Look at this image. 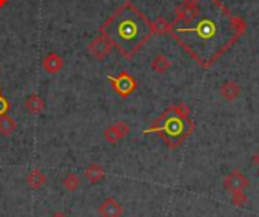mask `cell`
Segmentation results:
<instances>
[{
    "label": "cell",
    "mask_w": 259,
    "mask_h": 217,
    "mask_svg": "<svg viewBox=\"0 0 259 217\" xmlns=\"http://www.w3.org/2000/svg\"><path fill=\"white\" fill-rule=\"evenodd\" d=\"M247 23L221 0H184L175 10L170 37L200 67H212L244 34Z\"/></svg>",
    "instance_id": "1"
},
{
    "label": "cell",
    "mask_w": 259,
    "mask_h": 217,
    "mask_svg": "<svg viewBox=\"0 0 259 217\" xmlns=\"http://www.w3.org/2000/svg\"><path fill=\"white\" fill-rule=\"evenodd\" d=\"M99 32L124 59H132L155 35L152 22L129 0L100 25Z\"/></svg>",
    "instance_id": "2"
},
{
    "label": "cell",
    "mask_w": 259,
    "mask_h": 217,
    "mask_svg": "<svg viewBox=\"0 0 259 217\" xmlns=\"http://www.w3.org/2000/svg\"><path fill=\"white\" fill-rule=\"evenodd\" d=\"M190 113L191 110L187 103L171 105L143 134H158L170 149H176L194 131Z\"/></svg>",
    "instance_id": "3"
},
{
    "label": "cell",
    "mask_w": 259,
    "mask_h": 217,
    "mask_svg": "<svg viewBox=\"0 0 259 217\" xmlns=\"http://www.w3.org/2000/svg\"><path fill=\"white\" fill-rule=\"evenodd\" d=\"M108 81L111 82L112 90L121 97H127L137 90V81L127 71H121L117 76H108Z\"/></svg>",
    "instance_id": "4"
},
{
    "label": "cell",
    "mask_w": 259,
    "mask_h": 217,
    "mask_svg": "<svg viewBox=\"0 0 259 217\" xmlns=\"http://www.w3.org/2000/svg\"><path fill=\"white\" fill-rule=\"evenodd\" d=\"M112 49H114L112 44H111L105 37H102V35L93 38V40L90 41V44H88V52H90L91 56H93L94 59H97V61L105 59V58L112 52Z\"/></svg>",
    "instance_id": "5"
},
{
    "label": "cell",
    "mask_w": 259,
    "mask_h": 217,
    "mask_svg": "<svg viewBox=\"0 0 259 217\" xmlns=\"http://www.w3.org/2000/svg\"><path fill=\"white\" fill-rule=\"evenodd\" d=\"M223 185H224V188L229 190L230 193L244 191V188L248 187V179H247L239 170H233V172H230V173L223 179Z\"/></svg>",
    "instance_id": "6"
},
{
    "label": "cell",
    "mask_w": 259,
    "mask_h": 217,
    "mask_svg": "<svg viewBox=\"0 0 259 217\" xmlns=\"http://www.w3.org/2000/svg\"><path fill=\"white\" fill-rule=\"evenodd\" d=\"M123 211V205L114 197H106L99 206V214L102 217H121Z\"/></svg>",
    "instance_id": "7"
},
{
    "label": "cell",
    "mask_w": 259,
    "mask_h": 217,
    "mask_svg": "<svg viewBox=\"0 0 259 217\" xmlns=\"http://www.w3.org/2000/svg\"><path fill=\"white\" fill-rule=\"evenodd\" d=\"M41 65H43V68H44L46 73L55 75V73H58V71L64 67V58L59 56L56 52H50V53H47V55L44 56Z\"/></svg>",
    "instance_id": "8"
},
{
    "label": "cell",
    "mask_w": 259,
    "mask_h": 217,
    "mask_svg": "<svg viewBox=\"0 0 259 217\" xmlns=\"http://www.w3.org/2000/svg\"><path fill=\"white\" fill-rule=\"evenodd\" d=\"M25 108L29 114L32 116H37V114H41L46 108V103L44 100L38 96V94H29L26 102H25Z\"/></svg>",
    "instance_id": "9"
},
{
    "label": "cell",
    "mask_w": 259,
    "mask_h": 217,
    "mask_svg": "<svg viewBox=\"0 0 259 217\" xmlns=\"http://www.w3.org/2000/svg\"><path fill=\"white\" fill-rule=\"evenodd\" d=\"M239 85L233 81H227L220 87V96L226 100V102H232L239 96Z\"/></svg>",
    "instance_id": "10"
},
{
    "label": "cell",
    "mask_w": 259,
    "mask_h": 217,
    "mask_svg": "<svg viewBox=\"0 0 259 217\" xmlns=\"http://www.w3.org/2000/svg\"><path fill=\"white\" fill-rule=\"evenodd\" d=\"M85 178L88 179L91 184H99L100 181L105 179V170L99 164H90L85 170Z\"/></svg>",
    "instance_id": "11"
},
{
    "label": "cell",
    "mask_w": 259,
    "mask_h": 217,
    "mask_svg": "<svg viewBox=\"0 0 259 217\" xmlns=\"http://www.w3.org/2000/svg\"><path fill=\"white\" fill-rule=\"evenodd\" d=\"M26 182L32 190H40L44 184H46V175L41 170H31L26 176Z\"/></svg>",
    "instance_id": "12"
},
{
    "label": "cell",
    "mask_w": 259,
    "mask_h": 217,
    "mask_svg": "<svg viewBox=\"0 0 259 217\" xmlns=\"http://www.w3.org/2000/svg\"><path fill=\"white\" fill-rule=\"evenodd\" d=\"M150 67H152L153 71H156V73L164 75V73H167V71L170 70L171 61H170L167 56H164V55H158V56H155V58L152 59Z\"/></svg>",
    "instance_id": "13"
},
{
    "label": "cell",
    "mask_w": 259,
    "mask_h": 217,
    "mask_svg": "<svg viewBox=\"0 0 259 217\" xmlns=\"http://www.w3.org/2000/svg\"><path fill=\"white\" fill-rule=\"evenodd\" d=\"M17 129V122L10 117L8 114L0 116V134L4 137H10L11 134H14Z\"/></svg>",
    "instance_id": "14"
},
{
    "label": "cell",
    "mask_w": 259,
    "mask_h": 217,
    "mask_svg": "<svg viewBox=\"0 0 259 217\" xmlns=\"http://www.w3.org/2000/svg\"><path fill=\"white\" fill-rule=\"evenodd\" d=\"M170 28H171V23L168 20H165L164 17H158L155 22H152V29H153L155 35L170 34Z\"/></svg>",
    "instance_id": "15"
},
{
    "label": "cell",
    "mask_w": 259,
    "mask_h": 217,
    "mask_svg": "<svg viewBox=\"0 0 259 217\" xmlns=\"http://www.w3.org/2000/svg\"><path fill=\"white\" fill-rule=\"evenodd\" d=\"M62 185L67 191H76L80 185V179L76 173H68L64 179H62Z\"/></svg>",
    "instance_id": "16"
},
{
    "label": "cell",
    "mask_w": 259,
    "mask_h": 217,
    "mask_svg": "<svg viewBox=\"0 0 259 217\" xmlns=\"http://www.w3.org/2000/svg\"><path fill=\"white\" fill-rule=\"evenodd\" d=\"M103 135H105V140H106L109 144H117L120 140H123V138H121V135H120V132H118V129L115 128V125H112V126L106 128Z\"/></svg>",
    "instance_id": "17"
},
{
    "label": "cell",
    "mask_w": 259,
    "mask_h": 217,
    "mask_svg": "<svg viewBox=\"0 0 259 217\" xmlns=\"http://www.w3.org/2000/svg\"><path fill=\"white\" fill-rule=\"evenodd\" d=\"M248 202L247 194H244V191H235L232 193V203L236 206H244Z\"/></svg>",
    "instance_id": "18"
},
{
    "label": "cell",
    "mask_w": 259,
    "mask_h": 217,
    "mask_svg": "<svg viewBox=\"0 0 259 217\" xmlns=\"http://www.w3.org/2000/svg\"><path fill=\"white\" fill-rule=\"evenodd\" d=\"M115 128L118 129V132H120L121 138H126V137L129 135V132H131V126H129L126 122H121V120L115 123Z\"/></svg>",
    "instance_id": "19"
},
{
    "label": "cell",
    "mask_w": 259,
    "mask_h": 217,
    "mask_svg": "<svg viewBox=\"0 0 259 217\" xmlns=\"http://www.w3.org/2000/svg\"><path fill=\"white\" fill-rule=\"evenodd\" d=\"M10 111V100L2 94V88H0V116L8 114Z\"/></svg>",
    "instance_id": "20"
},
{
    "label": "cell",
    "mask_w": 259,
    "mask_h": 217,
    "mask_svg": "<svg viewBox=\"0 0 259 217\" xmlns=\"http://www.w3.org/2000/svg\"><path fill=\"white\" fill-rule=\"evenodd\" d=\"M50 217H67V214H64V212H61V211H56V212H53Z\"/></svg>",
    "instance_id": "21"
},
{
    "label": "cell",
    "mask_w": 259,
    "mask_h": 217,
    "mask_svg": "<svg viewBox=\"0 0 259 217\" xmlns=\"http://www.w3.org/2000/svg\"><path fill=\"white\" fill-rule=\"evenodd\" d=\"M253 161H254V164H256V166L259 167V151H257V152L254 154V157H253Z\"/></svg>",
    "instance_id": "22"
},
{
    "label": "cell",
    "mask_w": 259,
    "mask_h": 217,
    "mask_svg": "<svg viewBox=\"0 0 259 217\" xmlns=\"http://www.w3.org/2000/svg\"><path fill=\"white\" fill-rule=\"evenodd\" d=\"M8 4V0H0V8H4Z\"/></svg>",
    "instance_id": "23"
},
{
    "label": "cell",
    "mask_w": 259,
    "mask_h": 217,
    "mask_svg": "<svg viewBox=\"0 0 259 217\" xmlns=\"http://www.w3.org/2000/svg\"><path fill=\"white\" fill-rule=\"evenodd\" d=\"M0 73H2V68H0Z\"/></svg>",
    "instance_id": "24"
}]
</instances>
